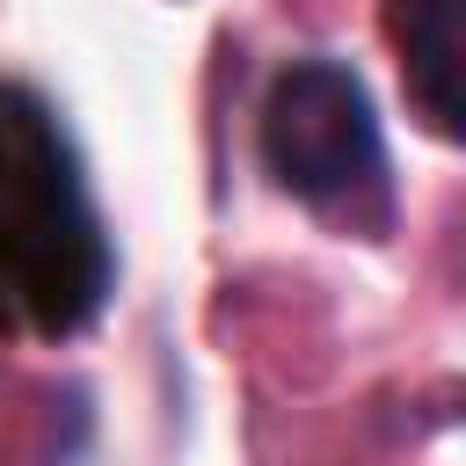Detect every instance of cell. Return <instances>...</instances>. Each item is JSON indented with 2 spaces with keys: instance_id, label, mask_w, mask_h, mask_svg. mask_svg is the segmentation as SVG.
Listing matches in <instances>:
<instances>
[{
  "instance_id": "obj_1",
  "label": "cell",
  "mask_w": 466,
  "mask_h": 466,
  "mask_svg": "<svg viewBox=\"0 0 466 466\" xmlns=\"http://www.w3.org/2000/svg\"><path fill=\"white\" fill-rule=\"evenodd\" d=\"M116 248L58 109L0 80V328L73 335L102 313Z\"/></svg>"
},
{
  "instance_id": "obj_2",
  "label": "cell",
  "mask_w": 466,
  "mask_h": 466,
  "mask_svg": "<svg viewBox=\"0 0 466 466\" xmlns=\"http://www.w3.org/2000/svg\"><path fill=\"white\" fill-rule=\"evenodd\" d=\"M255 146H262L269 182L299 197L306 211H320L328 226L364 233V240L393 226L386 131H379L371 87L342 58H291L262 95Z\"/></svg>"
},
{
  "instance_id": "obj_3",
  "label": "cell",
  "mask_w": 466,
  "mask_h": 466,
  "mask_svg": "<svg viewBox=\"0 0 466 466\" xmlns=\"http://www.w3.org/2000/svg\"><path fill=\"white\" fill-rule=\"evenodd\" d=\"M400 80L437 138L466 131V0H386Z\"/></svg>"
}]
</instances>
